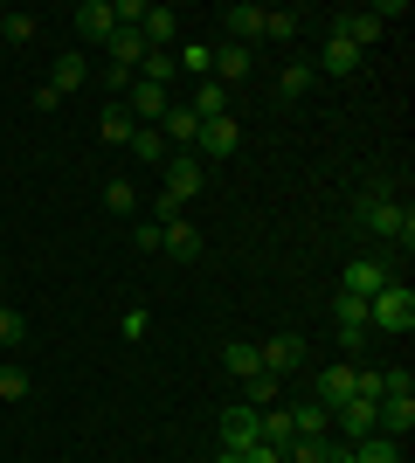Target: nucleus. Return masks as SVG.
<instances>
[{
    "label": "nucleus",
    "mask_w": 415,
    "mask_h": 463,
    "mask_svg": "<svg viewBox=\"0 0 415 463\" xmlns=\"http://www.w3.org/2000/svg\"><path fill=\"white\" fill-rule=\"evenodd\" d=\"M284 402V381L277 373H257V381H242V408H277Z\"/></svg>",
    "instance_id": "obj_28"
},
{
    "label": "nucleus",
    "mask_w": 415,
    "mask_h": 463,
    "mask_svg": "<svg viewBox=\"0 0 415 463\" xmlns=\"http://www.w3.org/2000/svg\"><path fill=\"white\" fill-rule=\"evenodd\" d=\"M257 443V408H222V449H250Z\"/></svg>",
    "instance_id": "obj_21"
},
{
    "label": "nucleus",
    "mask_w": 415,
    "mask_h": 463,
    "mask_svg": "<svg viewBox=\"0 0 415 463\" xmlns=\"http://www.w3.org/2000/svg\"><path fill=\"white\" fill-rule=\"evenodd\" d=\"M35 35H42V21L28 14V7H7V14H0V42H7V49H28Z\"/></svg>",
    "instance_id": "obj_22"
},
{
    "label": "nucleus",
    "mask_w": 415,
    "mask_h": 463,
    "mask_svg": "<svg viewBox=\"0 0 415 463\" xmlns=\"http://www.w3.org/2000/svg\"><path fill=\"white\" fill-rule=\"evenodd\" d=\"M284 415H291V429H297V436H333V408H318V402L284 408Z\"/></svg>",
    "instance_id": "obj_25"
},
{
    "label": "nucleus",
    "mask_w": 415,
    "mask_h": 463,
    "mask_svg": "<svg viewBox=\"0 0 415 463\" xmlns=\"http://www.w3.org/2000/svg\"><path fill=\"white\" fill-rule=\"evenodd\" d=\"M70 28H77L83 42H111V28H118V21H111V0H83L77 14H70Z\"/></svg>",
    "instance_id": "obj_17"
},
{
    "label": "nucleus",
    "mask_w": 415,
    "mask_h": 463,
    "mask_svg": "<svg viewBox=\"0 0 415 463\" xmlns=\"http://www.w3.org/2000/svg\"><path fill=\"white\" fill-rule=\"evenodd\" d=\"M174 62H180V70H194V77H201V83L215 77V49H208V42H187V49H180V56H174Z\"/></svg>",
    "instance_id": "obj_32"
},
{
    "label": "nucleus",
    "mask_w": 415,
    "mask_h": 463,
    "mask_svg": "<svg viewBox=\"0 0 415 463\" xmlns=\"http://www.w3.org/2000/svg\"><path fill=\"white\" fill-rule=\"evenodd\" d=\"M236 146H242L236 118H215V125H201V146H194V159H201V166H208V159H236Z\"/></svg>",
    "instance_id": "obj_14"
},
{
    "label": "nucleus",
    "mask_w": 415,
    "mask_h": 463,
    "mask_svg": "<svg viewBox=\"0 0 415 463\" xmlns=\"http://www.w3.org/2000/svg\"><path fill=\"white\" fill-rule=\"evenodd\" d=\"M333 326H339V346L360 353V346H367V298H339V305H333Z\"/></svg>",
    "instance_id": "obj_15"
},
{
    "label": "nucleus",
    "mask_w": 415,
    "mask_h": 463,
    "mask_svg": "<svg viewBox=\"0 0 415 463\" xmlns=\"http://www.w3.org/2000/svg\"><path fill=\"white\" fill-rule=\"evenodd\" d=\"M187 111H194L201 125H215V118H229V90H222V83H201V90H194V104H187Z\"/></svg>",
    "instance_id": "obj_27"
},
{
    "label": "nucleus",
    "mask_w": 415,
    "mask_h": 463,
    "mask_svg": "<svg viewBox=\"0 0 415 463\" xmlns=\"http://www.w3.org/2000/svg\"><path fill=\"white\" fill-rule=\"evenodd\" d=\"M381 381H388V394H415V381H409V367H388V373H381Z\"/></svg>",
    "instance_id": "obj_39"
},
{
    "label": "nucleus",
    "mask_w": 415,
    "mask_h": 463,
    "mask_svg": "<svg viewBox=\"0 0 415 463\" xmlns=\"http://www.w3.org/2000/svg\"><path fill=\"white\" fill-rule=\"evenodd\" d=\"M346 457H354V463H401V443H388V436H360Z\"/></svg>",
    "instance_id": "obj_30"
},
{
    "label": "nucleus",
    "mask_w": 415,
    "mask_h": 463,
    "mask_svg": "<svg viewBox=\"0 0 415 463\" xmlns=\"http://www.w3.org/2000/svg\"><path fill=\"white\" fill-rule=\"evenodd\" d=\"M118 104L132 111V125H153V132H159V118L174 111V90H159V83H132Z\"/></svg>",
    "instance_id": "obj_6"
},
{
    "label": "nucleus",
    "mask_w": 415,
    "mask_h": 463,
    "mask_svg": "<svg viewBox=\"0 0 415 463\" xmlns=\"http://www.w3.org/2000/svg\"><path fill=\"white\" fill-rule=\"evenodd\" d=\"M174 35H180V14H174V7H159V0H146V14H138V42H146V49H174Z\"/></svg>",
    "instance_id": "obj_12"
},
{
    "label": "nucleus",
    "mask_w": 415,
    "mask_h": 463,
    "mask_svg": "<svg viewBox=\"0 0 415 463\" xmlns=\"http://www.w3.org/2000/svg\"><path fill=\"white\" fill-rule=\"evenodd\" d=\"M222 367H229V373H236V381H257V346H242V339H229V346H222Z\"/></svg>",
    "instance_id": "obj_31"
},
{
    "label": "nucleus",
    "mask_w": 415,
    "mask_h": 463,
    "mask_svg": "<svg viewBox=\"0 0 415 463\" xmlns=\"http://www.w3.org/2000/svg\"><path fill=\"white\" fill-rule=\"evenodd\" d=\"M257 367L277 373V381H291V373L305 367V339H297V332H277V339H263V346H257Z\"/></svg>",
    "instance_id": "obj_5"
},
{
    "label": "nucleus",
    "mask_w": 415,
    "mask_h": 463,
    "mask_svg": "<svg viewBox=\"0 0 415 463\" xmlns=\"http://www.w3.org/2000/svg\"><path fill=\"white\" fill-rule=\"evenodd\" d=\"M174 49H146V62H138V83H159V90H166V83H174Z\"/></svg>",
    "instance_id": "obj_29"
},
{
    "label": "nucleus",
    "mask_w": 415,
    "mask_h": 463,
    "mask_svg": "<svg viewBox=\"0 0 415 463\" xmlns=\"http://www.w3.org/2000/svg\"><path fill=\"white\" fill-rule=\"evenodd\" d=\"M208 250V235L180 214V222H159V256H174V263H194V256Z\"/></svg>",
    "instance_id": "obj_8"
},
{
    "label": "nucleus",
    "mask_w": 415,
    "mask_h": 463,
    "mask_svg": "<svg viewBox=\"0 0 415 463\" xmlns=\"http://www.w3.org/2000/svg\"><path fill=\"white\" fill-rule=\"evenodd\" d=\"M312 70H318V77H360V49L346 35H325V49H318Z\"/></svg>",
    "instance_id": "obj_16"
},
{
    "label": "nucleus",
    "mask_w": 415,
    "mask_h": 463,
    "mask_svg": "<svg viewBox=\"0 0 415 463\" xmlns=\"http://www.w3.org/2000/svg\"><path fill=\"white\" fill-rule=\"evenodd\" d=\"M354 360H339V367H318V381H312V402L318 408H339V402H354Z\"/></svg>",
    "instance_id": "obj_10"
},
{
    "label": "nucleus",
    "mask_w": 415,
    "mask_h": 463,
    "mask_svg": "<svg viewBox=\"0 0 415 463\" xmlns=\"http://www.w3.org/2000/svg\"><path fill=\"white\" fill-rule=\"evenodd\" d=\"M125 153H132L138 166H166V159H174V146H166V138H159L153 125H138V132H132V146H125Z\"/></svg>",
    "instance_id": "obj_23"
},
{
    "label": "nucleus",
    "mask_w": 415,
    "mask_h": 463,
    "mask_svg": "<svg viewBox=\"0 0 415 463\" xmlns=\"http://www.w3.org/2000/svg\"><path fill=\"white\" fill-rule=\"evenodd\" d=\"M146 332H153V311H125V339H132V346H138V339H146Z\"/></svg>",
    "instance_id": "obj_37"
},
{
    "label": "nucleus",
    "mask_w": 415,
    "mask_h": 463,
    "mask_svg": "<svg viewBox=\"0 0 415 463\" xmlns=\"http://www.w3.org/2000/svg\"><path fill=\"white\" fill-rule=\"evenodd\" d=\"M0 346H28V318L14 305H0Z\"/></svg>",
    "instance_id": "obj_35"
},
{
    "label": "nucleus",
    "mask_w": 415,
    "mask_h": 463,
    "mask_svg": "<svg viewBox=\"0 0 415 463\" xmlns=\"http://www.w3.org/2000/svg\"><path fill=\"white\" fill-rule=\"evenodd\" d=\"M28 394H35L28 367H14V360H7V367H0V402H28Z\"/></svg>",
    "instance_id": "obj_33"
},
{
    "label": "nucleus",
    "mask_w": 415,
    "mask_h": 463,
    "mask_svg": "<svg viewBox=\"0 0 415 463\" xmlns=\"http://www.w3.org/2000/svg\"><path fill=\"white\" fill-rule=\"evenodd\" d=\"M104 208H111V214H132V208H138V187H132L125 174H118V180H104Z\"/></svg>",
    "instance_id": "obj_34"
},
{
    "label": "nucleus",
    "mask_w": 415,
    "mask_h": 463,
    "mask_svg": "<svg viewBox=\"0 0 415 463\" xmlns=\"http://www.w3.org/2000/svg\"><path fill=\"white\" fill-rule=\"evenodd\" d=\"M194 194H208V166H201L194 153H174L166 159V187H159V201H153V222H180Z\"/></svg>",
    "instance_id": "obj_2"
},
{
    "label": "nucleus",
    "mask_w": 415,
    "mask_h": 463,
    "mask_svg": "<svg viewBox=\"0 0 415 463\" xmlns=\"http://www.w3.org/2000/svg\"><path fill=\"white\" fill-rule=\"evenodd\" d=\"M132 242H138L146 256H159V222H138V229H132Z\"/></svg>",
    "instance_id": "obj_38"
},
{
    "label": "nucleus",
    "mask_w": 415,
    "mask_h": 463,
    "mask_svg": "<svg viewBox=\"0 0 415 463\" xmlns=\"http://www.w3.org/2000/svg\"><path fill=\"white\" fill-rule=\"evenodd\" d=\"M104 49H111V70H118V77H138V62H146L138 28H111V42H104Z\"/></svg>",
    "instance_id": "obj_19"
},
{
    "label": "nucleus",
    "mask_w": 415,
    "mask_h": 463,
    "mask_svg": "<svg viewBox=\"0 0 415 463\" xmlns=\"http://www.w3.org/2000/svg\"><path fill=\"white\" fill-rule=\"evenodd\" d=\"M159 138H166V146H180V153H194V146H201V118L187 111V104H174V111L159 118Z\"/></svg>",
    "instance_id": "obj_18"
},
{
    "label": "nucleus",
    "mask_w": 415,
    "mask_h": 463,
    "mask_svg": "<svg viewBox=\"0 0 415 463\" xmlns=\"http://www.w3.org/2000/svg\"><path fill=\"white\" fill-rule=\"evenodd\" d=\"M297 35V14L291 7H270V42H291Z\"/></svg>",
    "instance_id": "obj_36"
},
{
    "label": "nucleus",
    "mask_w": 415,
    "mask_h": 463,
    "mask_svg": "<svg viewBox=\"0 0 415 463\" xmlns=\"http://www.w3.org/2000/svg\"><path fill=\"white\" fill-rule=\"evenodd\" d=\"M374 408H381V402H360V394H354V402H339V408H333V436H339V443L374 436Z\"/></svg>",
    "instance_id": "obj_9"
},
{
    "label": "nucleus",
    "mask_w": 415,
    "mask_h": 463,
    "mask_svg": "<svg viewBox=\"0 0 415 463\" xmlns=\"http://www.w3.org/2000/svg\"><path fill=\"white\" fill-rule=\"evenodd\" d=\"M250 62H257V56H250L242 42H222V49H215V77H208V83H222V90H229V83L250 77Z\"/></svg>",
    "instance_id": "obj_20"
},
{
    "label": "nucleus",
    "mask_w": 415,
    "mask_h": 463,
    "mask_svg": "<svg viewBox=\"0 0 415 463\" xmlns=\"http://www.w3.org/2000/svg\"><path fill=\"white\" fill-rule=\"evenodd\" d=\"M333 35H346V42L360 49V56H367V49H374V42L388 35V21H381L374 7H354V14H339V28H333Z\"/></svg>",
    "instance_id": "obj_13"
},
{
    "label": "nucleus",
    "mask_w": 415,
    "mask_h": 463,
    "mask_svg": "<svg viewBox=\"0 0 415 463\" xmlns=\"http://www.w3.org/2000/svg\"><path fill=\"white\" fill-rule=\"evenodd\" d=\"M222 21H229V42H242V49H250L257 35H270V7H257V0H236Z\"/></svg>",
    "instance_id": "obj_11"
},
{
    "label": "nucleus",
    "mask_w": 415,
    "mask_h": 463,
    "mask_svg": "<svg viewBox=\"0 0 415 463\" xmlns=\"http://www.w3.org/2000/svg\"><path fill=\"white\" fill-rule=\"evenodd\" d=\"M381 284H395V250L381 242L374 256H354L346 263V284H339V298H374Z\"/></svg>",
    "instance_id": "obj_4"
},
{
    "label": "nucleus",
    "mask_w": 415,
    "mask_h": 463,
    "mask_svg": "<svg viewBox=\"0 0 415 463\" xmlns=\"http://www.w3.org/2000/svg\"><path fill=\"white\" fill-rule=\"evenodd\" d=\"M367 332H388V339H409L415 332V290L401 284V277L367 298Z\"/></svg>",
    "instance_id": "obj_3"
},
{
    "label": "nucleus",
    "mask_w": 415,
    "mask_h": 463,
    "mask_svg": "<svg viewBox=\"0 0 415 463\" xmlns=\"http://www.w3.org/2000/svg\"><path fill=\"white\" fill-rule=\"evenodd\" d=\"M83 83H90V56H83V49H62V56L49 62V83H42V90L49 97H77Z\"/></svg>",
    "instance_id": "obj_7"
},
{
    "label": "nucleus",
    "mask_w": 415,
    "mask_h": 463,
    "mask_svg": "<svg viewBox=\"0 0 415 463\" xmlns=\"http://www.w3.org/2000/svg\"><path fill=\"white\" fill-rule=\"evenodd\" d=\"M312 83H318L312 62H284V70H277V97H284V104H291V97H305Z\"/></svg>",
    "instance_id": "obj_26"
},
{
    "label": "nucleus",
    "mask_w": 415,
    "mask_h": 463,
    "mask_svg": "<svg viewBox=\"0 0 415 463\" xmlns=\"http://www.w3.org/2000/svg\"><path fill=\"white\" fill-rule=\"evenodd\" d=\"M354 222H360L367 235H381L388 250H401V256L415 250V208L388 187V180H367V187L354 194Z\"/></svg>",
    "instance_id": "obj_1"
},
{
    "label": "nucleus",
    "mask_w": 415,
    "mask_h": 463,
    "mask_svg": "<svg viewBox=\"0 0 415 463\" xmlns=\"http://www.w3.org/2000/svg\"><path fill=\"white\" fill-rule=\"evenodd\" d=\"M132 132H138L132 111H125V104H104V118H98V138H104V146H132Z\"/></svg>",
    "instance_id": "obj_24"
}]
</instances>
